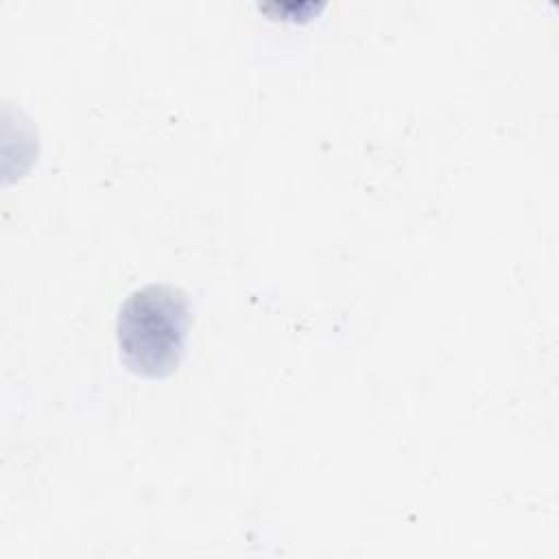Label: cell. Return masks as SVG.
Here are the masks:
<instances>
[{
    "instance_id": "obj_1",
    "label": "cell",
    "mask_w": 559,
    "mask_h": 559,
    "mask_svg": "<svg viewBox=\"0 0 559 559\" xmlns=\"http://www.w3.org/2000/svg\"><path fill=\"white\" fill-rule=\"evenodd\" d=\"M190 328V304L183 290L148 284L120 306L116 338L122 362L142 378H166L177 371Z\"/></svg>"
}]
</instances>
